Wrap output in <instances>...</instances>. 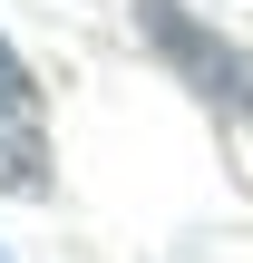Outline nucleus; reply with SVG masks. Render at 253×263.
<instances>
[{"mask_svg": "<svg viewBox=\"0 0 253 263\" xmlns=\"http://www.w3.org/2000/svg\"><path fill=\"white\" fill-rule=\"evenodd\" d=\"M137 29H146V39H156V49L205 88V98H224V107H244V117H253V59H244V49H224L215 29H195L176 0H137Z\"/></svg>", "mask_w": 253, "mask_h": 263, "instance_id": "nucleus-1", "label": "nucleus"}, {"mask_svg": "<svg viewBox=\"0 0 253 263\" xmlns=\"http://www.w3.org/2000/svg\"><path fill=\"white\" fill-rule=\"evenodd\" d=\"M0 117H29V78L10 68V49H0Z\"/></svg>", "mask_w": 253, "mask_h": 263, "instance_id": "nucleus-2", "label": "nucleus"}]
</instances>
